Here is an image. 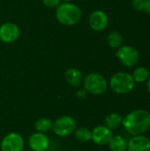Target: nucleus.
Here are the masks:
<instances>
[{
	"label": "nucleus",
	"instance_id": "f257e3e1",
	"mask_svg": "<svg viewBox=\"0 0 150 151\" xmlns=\"http://www.w3.org/2000/svg\"><path fill=\"white\" fill-rule=\"evenodd\" d=\"M122 126L131 135L146 133L150 127V113L146 110H134L123 118Z\"/></svg>",
	"mask_w": 150,
	"mask_h": 151
},
{
	"label": "nucleus",
	"instance_id": "f03ea898",
	"mask_svg": "<svg viewBox=\"0 0 150 151\" xmlns=\"http://www.w3.org/2000/svg\"><path fill=\"white\" fill-rule=\"evenodd\" d=\"M56 18L64 26H74L80 21L82 11L72 2H61L56 8Z\"/></svg>",
	"mask_w": 150,
	"mask_h": 151
},
{
	"label": "nucleus",
	"instance_id": "7ed1b4c3",
	"mask_svg": "<svg viewBox=\"0 0 150 151\" xmlns=\"http://www.w3.org/2000/svg\"><path fill=\"white\" fill-rule=\"evenodd\" d=\"M109 86L114 93L118 95H126L133 90L135 81L131 73L118 72L111 77Z\"/></svg>",
	"mask_w": 150,
	"mask_h": 151
},
{
	"label": "nucleus",
	"instance_id": "20e7f679",
	"mask_svg": "<svg viewBox=\"0 0 150 151\" xmlns=\"http://www.w3.org/2000/svg\"><path fill=\"white\" fill-rule=\"evenodd\" d=\"M83 88L93 96L103 95L109 87V83L105 77L99 73H89L84 78L82 81Z\"/></svg>",
	"mask_w": 150,
	"mask_h": 151
},
{
	"label": "nucleus",
	"instance_id": "39448f33",
	"mask_svg": "<svg viewBox=\"0 0 150 151\" xmlns=\"http://www.w3.org/2000/svg\"><path fill=\"white\" fill-rule=\"evenodd\" d=\"M76 127L77 124L74 118L69 115H64L53 121L51 130L57 137L64 138L73 134Z\"/></svg>",
	"mask_w": 150,
	"mask_h": 151
},
{
	"label": "nucleus",
	"instance_id": "423d86ee",
	"mask_svg": "<svg viewBox=\"0 0 150 151\" xmlns=\"http://www.w3.org/2000/svg\"><path fill=\"white\" fill-rule=\"evenodd\" d=\"M117 58L121 64L126 67H133L139 61V51L133 46L123 45L120 46L116 52Z\"/></svg>",
	"mask_w": 150,
	"mask_h": 151
},
{
	"label": "nucleus",
	"instance_id": "0eeeda50",
	"mask_svg": "<svg viewBox=\"0 0 150 151\" xmlns=\"http://www.w3.org/2000/svg\"><path fill=\"white\" fill-rule=\"evenodd\" d=\"M24 139L19 133L11 132L3 137L0 142L1 151H22L24 149Z\"/></svg>",
	"mask_w": 150,
	"mask_h": 151
},
{
	"label": "nucleus",
	"instance_id": "6e6552de",
	"mask_svg": "<svg viewBox=\"0 0 150 151\" xmlns=\"http://www.w3.org/2000/svg\"><path fill=\"white\" fill-rule=\"evenodd\" d=\"M20 35L19 27L13 22H4L0 26V41L4 43L15 42Z\"/></svg>",
	"mask_w": 150,
	"mask_h": 151
},
{
	"label": "nucleus",
	"instance_id": "1a4fd4ad",
	"mask_svg": "<svg viewBox=\"0 0 150 151\" xmlns=\"http://www.w3.org/2000/svg\"><path fill=\"white\" fill-rule=\"evenodd\" d=\"M88 25L92 30L102 32L105 30L109 25L108 15L102 10H95L91 12L88 17Z\"/></svg>",
	"mask_w": 150,
	"mask_h": 151
},
{
	"label": "nucleus",
	"instance_id": "9d476101",
	"mask_svg": "<svg viewBox=\"0 0 150 151\" xmlns=\"http://www.w3.org/2000/svg\"><path fill=\"white\" fill-rule=\"evenodd\" d=\"M112 137V131L104 125L97 126L92 130L91 141H93V142L98 146H107Z\"/></svg>",
	"mask_w": 150,
	"mask_h": 151
},
{
	"label": "nucleus",
	"instance_id": "9b49d317",
	"mask_svg": "<svg viewBox=\"0 0 150 151\" xmlns=\"http://www.w3.org/2000/svg\"><path fill=\"white\" fill-rule=\"evenodd\" d=\"M50 145V140L46 134L35 132L28 139V146L32 151L47 150Z\"/></svg>",
	"mask_w": 150,
	"mask_h": 151
},
{
	"label": "nucleus",
	"instance_id": "f8f14e48",
	"mask_svg": "<svg viewBox=\"0 0 150 151\" xmlns=\"http://www.w3.org/2000/svg\"><path fill=\"white\" fill-rule=\"evenodd\" d=\"M127 151H150V140L144 134L134 135L127 142Z\"/></svg>",
	"mask_w": 150,
	"mask_h": 151
},
{
	"label": "nucleus",
	"instance_id": "ddd939ff",
	"mask_svg": "<svg viewBox=\"0 0 150 151\" xmlns=\"http://www.w3.org/2000/svg\"><path fill=\"white\" fill-rule=\"evenodd\" d=\"M83 74L81 71L75 67L68 68L65 73V80L68 85L73 88H79L82 85Z\"/></svg>",
	"mask_w": 150,
	"mask_h": 151
},
{
	"label": "nucleus",
	"instance_id": "4468645a",
	"mask_svg": "<svg viewBox=\"0 0 150 151\" xmlns=\"http://www.w3.org/2000/svg\"><path fill=\"white\" fill-rule=\"evenodd\" d=\"M123 123V116L117 112H111L106 115L104 119V126L109 129L115 130L122 126Z\"/></svg>",
	"mask_w": 150,
	"mask_h": 151
},
{
	"label": "nucleus",
	"instance_id": "2eb2a0df",
	"mask_svg": "<svg viewBox=\"0 0 150 151\" xmlns=\"http://www.w3.org/2000/svg\"><path fill=\"white\" fill-rule=\"evenodd\" d=\"M108 146L111 151H127V141L122 135H113Z\"/></svg>",
	"mask_w": 150,
	"mask_h": 151
},
{
	"label": "nucleus",
	"instance_id": "dca6fc26",
	"mask_svg": "<svg viewBox=\"0 0 150 151\" xmlns=\"http://www.w3.org/2000/svg\"><path fill=\"white\" fill-rule=\"evenodd\" d=\"M52 123H53V121L49 118L42 117V118L38 119L34 122L35 132L43 133V134L48 133L49 131H50L52 129Z\"/></svg>",
	"mask_w": 150,
	"mask_h": 151
},
{
	"label": "nucleus",
	"instance_id": "f3484780",
	"mask_svg": "<svg viewBox=\"0 0 150 151\" xmlns=\"http://www.w3.org/2000/svg\"><path fill=\"white\" fill-rule=\"evenodd\" d=\"M75 139L80 142H88L91 141L92 137V130L86 127H76L73 132Z\"/></svg>",
	"mask_w": 150,
	"mask_h": 151
},
{
	"label": "nucleus",
	"instance_id": "a211bd4d",
	"mask_svg": "<svg viewBox=\"0 0 150 151\" xmlns=\"http://www.w3.org/2000/svg\"><path fill=\"white\" fill-rule=\"evenodd\" d=\"M108 44L112 49H118L122 46L123 43V36L118 31H111L107 37Z\"/></svg>",
	"mask_w": 150,
	"mask_h": 151
},
{
	"label": "nucleus",
	"instance_id": "6ab92c4d",
	"mask_svg": "<svg viewBox=\"0 0 150 151\" xmlns=\"http://www.w3.org/2000/svg\"><path fill=\"white\" fill-rule=\"evenodd\" d=\"M133 78L135 81V83H144L146 82L149 78V70L146 67L139 66L137 67L133 73Z\"/></svg>",
	"mask_w": 150,
	"mask_h": 151
},
{
	"label": "nucleus",
	"instance_id": "aec40b11",
	"mask_svg": "<svg viewBox=\"0 0 150 151\" xmlns=\"http://www.w3.org/2000/svg\"><path fill=\"white\" fill-rule=\"evenodd\" d=\"M43 4L48 8H57L62 2V0H42Z\"/></svg>",
	"mask_w": 150,
	"mask_h": 151
},
{
	"label": "nucleus",
	"instance_id": "412c9836",
	"mask_svg": "<svg viewBox=\"0 0 150 151\" xmlns=\"http://www.w3.org/2000/svg\"><path fill=\"white\" fill-rule=\"evenodd\" d=\"M144 4H145V0H133V7L134 10L141 12L144 10Z\"/></svg>",
	"mask_w": 150,
	"mask_h": 151
},
{
	"label": "nucleus",
	"instance_id": "4be33fe9",
	"mask_svg": "<svg viewBox=\"0 0 150 151\" xmlns=\"http://www.w3.org/2000/svg\"><path fill=\"white\" fill-rule=\"evenodd\" d=\"M87 96H88V92L83 88H79L77 90V92H76V96L79 99H84V98L87 97Z\"/></svg>",
	"mask_w": 150,
	"mask_h": 151
},
{
	"label": "nucleus",
	"instance_id": "5701e85b",
	"mask_svg": "<svg viewBox=\"0 0 150 151\" xmlns=\"http://www.w3.org/2000/svg\"><path fill=\"white\" fill-rule=\"evenodd\" d=\"M148 14L150 15V0H145V4H144V10Z\"/></svg>",
	"mask_w": 150,
	"mask_h": 151
},
{
	"label": "nucleus",
	"instance_id": "b1692460",
	"mask_svg": "<svg viewBox=\"0 0 150 151\" xmlns=\"http://www.w3.org/2000/svg\"><path fill=\"white\" fill-rule=\"evenodd\" d=\"M147 88H148V91L150 94V77L149 78V80L147 81Z\"/></svg>",
	"mask_w": 150,
	"mask_h": 151
},
{
	"label": "nucleus",
	"instance_id": "393cba45",
	"mask_svg": "<svg viewBox=\"0 0 150 151\" xmlns=\"http://www.w3.org/2000/svg\"><path fill=\"white\" fill-rule=\"evenodd\" d=\"M63 2H72L73 0H62Z\"/></svg>",
	"mask_w": 150,
	"mask_h": 151
},
{
	"label": "nucleus",
	"instance_id": "a878e982",
	"mask_svg": "<svg viewBox=\"0 0 150 151\" xmlns=\"http://www.w3.org/2000/svg\"><path fill=\"white\" fill-rule=\"evenodd\" d=\"M72 151H80V150H72Z\"/></svg>",
	"mask_w": 150,
	"mask_h": 151
},
{
	"label": "nucleus",
	"instance_id": "bb28decb",
	"mask_svg": "<svg viewBox=\"0 0 150 151\" xmlns=\"http://www.w3.org/2000/svg\"><path fill=\"white\" fill-rule=\"evenodd\" d=\"M44 151H50V150H44Z\"/></svg>",
	"mask_w": 150,
	"mask_h": 151
},
{
	"label": "nucleus",
	"instance_id": "cd10ccee",
	"mask_svg": "<svg viewBox=\"0 0 150 151\" xmlns=\"http://www.w3.org/2000/svg\"><path fill=\"white\" fill-rule=\"evenodd\" d=\"M0 6H1V2H0Z\"/></svg>",
	"mask_w": 150,
	"mask_h": 151
},
{
	"label": "nucleus",
	"instance_id": "c85d7f7f",
	"mask_svg": "<svg viewBox=\"0 0 150 151\" xmlns=\"http://www.w3.org/2000/svg\"><path fill=\"white\" fill-rule=\"evenodd\" d=\"M22 151H24V150H22Z\"/></svg>",
	"mask_w": 150,
	"mask_h": 151
}]
</instances>
